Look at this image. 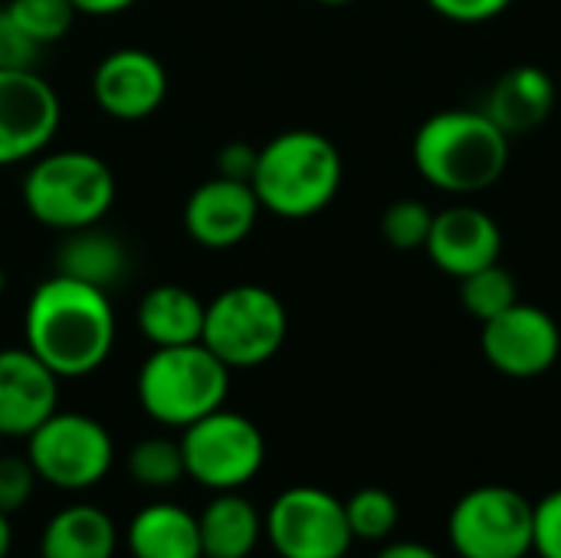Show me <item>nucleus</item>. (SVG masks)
I'll return each mask as SVG.
<instances>
[{"label":"nucleus","mask_w":561,"mask_h":558,"mask_svg":"<svg viewBox=\"0 0 561 558\" xmlns=\"http://www.w3.org/2000/svg\"><path fill=\"white\" fill-rule=\"evenodd\" d=\"M342 178L345 164L329 135L289 128L260 148L250 184L266 214L279 220H309L335 201Z\"/></svg>","instance_id":"obj_3"},{"label":"nucleus","mask_w":561,"mask_h":558,"mask_svg":"<svg viewBox=\"0 0 561 558\" xmlns=\"http://www.w3.org/2000/svg\"><path fill=\"white\" fill-rule=\"evenodd\" d=\"M316 3H322V7H348L355 0H316Z\"/></svg>","instance_id":"obj_36"},{"label":"nucleus","mask_w":561,"mask_h":558,"mask_svg":"<svg viewBox=\"0 0 561 558\" xmlns=\"http://www.w3.org/2000/svg\"><path fill=\"white\" fill-rule=\"evenodd\" d=\"M204 558H250L263 543V513L240 490L214 493L197 513Z\"/></svg>","instance_id":"obj_21"},{"label":"nucleus","mask_w":561,"mask_h":558,"mask_svg":"<svg viewBox=\"0 0 561 558\" xmlns=\"http://www.w3.org/2000/svg\"><path fill=\"white\" fill-rule=\"evenodd\" d=\"M230 375L233 372L204 342L151 349L138 368L135 395L154 424L184 431L227 405Z\"/></svg>","instance_id":"obj_5"},{"label":"nucleus","mask_w":561,"mask_h":558,"mask_svg":"<svg viewBox=\"0 0 561 558\" xmlns=\"http://www.w3.org/2000/svg\"><path fill=\"white\" fill-rule=\"evenodd\" d=\"M424 3L454 23H486L506 13L516 0H424Z\"/></svg>","instance_id":"obj_31"},{"label":"nucleus","mask_w":561,"mask_h":558,"mask_svg":"<svg viewBox=\"0 0 561 558\" xmlns=\"http://www.w3.org/2000/svg\"><path fill=\"white\" fill-rule=\"evenodd\" d=\"M375 558H440V553H434V549L424 546V543L408 539V543H388Z\"/></svg>","instance_id":"obj_34"},{"label":"nucleus","mask_w":561,"mask_h":558,"mask_svg":"<svg viewBox=\"0 0 561 558\" xmlns=\"http://www.w3.org/2000/svg\"><path fill=\"white\" fill-rule=\"evenodd\" d=\"M76 7V13L82 16H115V13H125L131 10L138 0H69Z\"/></svg>","instance_id":"obj_33"},{"label":"nucleus","mask_w":561,"mask_h":558,"mask_svg":"<svg viewBox=\"0 0 561 558\" xmlns=\"http://www.w3.org/2000/svg\"><path fill=\"white\" fill-rule=\"evenodd\" d=\"M556 99H559V92L546 69L513 66L493 82L483 112L513 138V135H526V132L539 128L552 115Z\"/></svg>","instance_id":"obj_18"},{"label":"nucleus","mask_w":561,"mask_h":558,"mask_svg":"<svg viewBox=\"0 0 561 558\" xmlns=\"http://www.w3.org/2000/svg\"><path fill=\"white\" fill-rule=\"evenodd\" d=\"M115 174L99 155L46 148L30 161L20 197L36 224L56 234H72L102 224L115 204Z\"/></svg>","instance_id":"obj_4"},{"label":"nucleus","mask_w":561,"mask_h":558,"mask_svg":"<svg viewBox=\"0 0 561 558\" xmlns=\"http://www.w3.org/2000/svg\"><path fill=\"white\" fill-rule=\"evenodd\" d=\"M128 270H131L128 247L115 234L102 230V224L62 234V243L56 250V273L108 293L128 276Z\"/></svg>","instance_id":"obj_22"},{"label":"nucleus","mask_w":561,"mask_h":558,"mask_svg":"<svg viewBox=\"0 0 561 558\" xmlns=\"http://www.w3.org/2000/svg\"><path fill=\"white\" fill-rule=\"evenodd\" d=\"M10 549H13V526H10V516L0 513V558L10 556Z\"/></svg>","instance_id":"obj_35"},{"label":"nucleus","mask_w":561,"mask_h":558,"mask_svg":"<svg viewBox=\"0 0 561 558\" xmlns=\"http://www.w3.org/2000/svg\"><path fill=\"white\" fill-rule=\"evenodd\" d=\"M460 303L473 319L486 322L503 309H510L513 303H519V283L506 266L490 263L460 280Z\"/></svg>","instance_id":"obj_24"},{"label":"nucleus","mask_w":561,"mask_h":558,"mask_svg":"<svg viewBox=\"0 0 561 558\" xmlns=\"http://www.w3.org/2000/svg\"><path fill=\"white\" fill-rule=\"evenodd\" d=\"M263 539L279 558H345L355 536L345 500L322 487H289L263 513Z\"/></svg>","instance_id":"obj_10"},{"label":"nucleus","mask_w":561,"mask_h":558,"mask_svg":"<svg viewBox=\"0 0 561 558\" xmlns=\"http://www.w3.org/2000/svg\"><path fill=\"white\" fill-rule=\"evenodd\" d=\"M411 155L427 184L467 197L506 174L510 135L483 109H444L417 128Z\"/></svg>","instance_id":"obj_2"},{"label":"nucleus","mask_w":561,"mask_h":558,"mask_svg":"<svg viewBox=\"0 0 561 558\" xmlns=\"http://www.w3.org/2000/svg\"><path fill=\"white\" fill-rule=\"evenodd\" d=\"M424 250L440 273L463 280L490 263H500L503 230L486 210L457 204V207L434 214V227H431Z\"/></svg>","instance_id":"obj_16"},{"label":"nucleus","mask_w":561,"mask_h":558,"mask_svg":"<svg viewBox=\"0 0 561 558\" xmlns=\"http://www.w3.org/2000/svg\"><path fill=\"white\" fill-rule=\"evenodd\" d=\"M59 411V378L23 345L0 349V437L26 441Z\"/></svg>","instance_id":"obj_15"},{"label":"nucleus","mask_w":561,"mask_h":558,"mask_svg":"<svg viewBox=\"0 0 561 558\" xmlns=\"http://www.w3.org/2000/svg\"><path fill=\"white\" fill-rule=\"evenodd\" d=\"M256 155L260 148L247 145V141H227L220 151H217V174L220 178H230V181H253V171H256Z\"/></svg>","instance_id":"obj_32"},{"label":"nucleus","mask_w":561,"mask_h":558,"mask_svg":"<svg viewBox=\"0 0 561 558\" xmlns=\"http://www.w3.org/2000/svg\"><path fill=\"white\" fill-rule=\"evenodd\" d=\"M345 516H348V529L355 539L362 543H385L401 520V506L398 500L381 490V487H362L345 500Z\"/></svg>","instance_id":"obj_25"},{"label":"nucleus","mask_w":561,"mask_h":558,"mask_svg":"<svg viewBox=\"0 0 561 558\" xmlns=\"http://www.w3.org/2000/svg\"><path fill=\"white\" fill-rule=\"evenodd\" d=\"M59 122L62 102L36 69H0V168L43 155Z\"/></svg>","instance_id":"obj_11"},{"label":"nucleus","mask_w":561,"mask_h":558,"mask_svg":"<svg viewBox=\"0 0 561 558\" xmlns=\"http://www.w3.org/2000/svg\"><path fill=\"white\" fill-rule=\"evenodd\" d=\"M184 477L210 493L243 490L266 464L263 431L240 411L217 408L181 431Z\"/></svg>","instance_id":"obj_8"},{"label":"nucleus","mask_w":561,"mask_h":558,"mask_svg":"<svg viewBox=\"0 0 561 558\" xmlns=\"http://www.w3.org/2000/svg\"><path fill=\"white\" fill-rule=\"evenodd\" d=\"M345 558H348V556H345Z\"/></svg>","instance_id":"obj_39"},{"label":"nucleus","mask_w":561,"mask_h":558,"mask_svg":"<svg viewBox=\"0 0 561 558\" xmlns=\"http://www.w3.org/2000/svg\"><path fill=\"white\" fill-rule=\"evenodd\" d=\"M204 312L207 303L181 286V283H158L138 299V332L151 349H171V345H191L204 335Z\"/></svg>","instance_id":"obj_19"},{"label":"nucleus","mask_w":561,"mask_h":558,"mask_svg":"<svg viewBox=\"0 0 561 558\" xmlns=\"http://www.w3.org/2000/svg\"><path fill=\"white\" fill-rule=\"evenodd\" d=\"M434 227V210L417 197H401L381 214V237L394 250H424Z\"/></svg>","instance_id":"obj_27"},{"label":"nucleus","mask_w":561,"mask_h":558,"mask_svg":"<svg viewBox=\"0 0 561 558\" xmlns=\"http://www.w3.org/2000/svg\"><path fill=\"white\" fill-rule=\"evenodd\" d=\"M39 53L43 46L20 30L7 7H0V69H36Z\"/></svg>","instance_id":"obj_30"},{"label":"nucleus","mask_w":561,"mask_h":558,"mask_svg":"<svg viewBox=\"0 0 561 558\" xmlns=\"http://www.w3.org/2000/svg\"><path fill=\"white\" fill-rule=\"evenodd\" d=\"M92 99L108 118L118 122L151 118L168 99V69L148 49L138 46L112 49L92 69Z\"/></svg>","instance_id":"obj_13"},{"label":"nucleus","mask_w":561,"mask_h":558,"mask_svg":"<svg viewBox=\"0 0 561 558\" xmlns=\"http://www.w3.org/2000/svg\"><path fill=\"white\" fill-rule=\"evenodd\" d=\"M533 553L561 558V487L533 503Z\"/></svg>","instance_id":"obj_29"},{"label":"nucleus","mask_w":561,"mask_h":558,"mask_svg":"<svg viewBox=\"0 0 561 558\" xmlns=\"http://www.w3.org/2000/svg\"><path fill=\"white\" fill-rule=\"evenodd\" d=\"M36 470L26 454H0V513H20L36 493Z\"/></svg>","instance_id":"obj_28"},{"label":"nucleus","mask_w":561,"mask_h":558,"mask_svg":"<svg viewBox=\"0 0 561 558\" xmlns=\"http://www.w3.org/2000/svg\"><path fill=\"white\" fill-rule=\"evenodd\" d=\"M286 335L289 316L283 299L260 283H237L207 303L201 342L230 372H247L276 358Z\"/></svg>","instance_id":"obj_6"},{"label":"nucleus","mask_w":561,"mask_h":558,"mask_svg":"<svg viewBox=\"0 0 561 558\" xmlns=\"http://www.w3.org/2000/svg\"><path fill=\"white\" fill-rule=\"evenodd\" d=\"M480 349L500 375L526 382L546 375L559 362L561 329L546 309L513 303L483 322Z\"/></svg>","instance_id":"obj_12"},{"label":"nucleus","mask_w":561,"mask_h":558,"mask_svg":"<svg viewBox=\"0 0 561 558\" xmlns=\"http://www.w3.org/2000/svg\"><path fill=\"white\" fill-rule=\"evenodd\" d=\"M447 543L460 558H526L533 553V503L503 483L473 487L447 516Z\"/></svg>","instance_id":"obj_9"},{"label":"nucleus","mask_w":561,"mask_h":558,"mask_svg":"<svg viewBox=\"0 0 561 558\" xmlns=\"http://www.w3.org/2000/svg\"><path fill=\"white\" fill-rule=\"evenodd\" d=\"M118 546L115 520L95 503L56 510L39 533V558H115Z\"/></svg>","instance_id":"obj_20"},{"label":"nucleus","mask_w":561,"mask_h":558,"mask_svg":"<svg viewBox=\"0 0 561 558\" xmlns=\"http://www.w3.org/2000/svg\"><path fill=\"white\" fill-rule=\"evenodd\" d=\"M118 322L105 289L72 276H46L26 299V349L62 382L99 372L115 349Z\"/></svg>","instance_id":"obj_1"},{"label":"nucleus","mask_w":561,"mask_h":558,"mask_svg":"<svg viewBox=\"0 0 561 558\" xmlns=\"http://www.w3.org/2000/svg\"><path fill=\"white\" fill-rule=\"evenodd\" d=\"M0 441H3V437H0Z\"/></svg>","instance_id":"obj_38"},{"label":"nucleus","mask_w":561,"mask_h":558,"mask_svg":"<svg viewBox=\"0 0 561 558\" xmlns=\"http://www.w3.org/2000/svg\"><path fill=\"white\" fill-rule=\"evenodd\" d=\"M26 460L39 483L62 493L99 487L115 467V441L102 421L82 411H53L30 437Z\"/></svg>","instance_id":"obj_7"},{"label":"nucleus","mask_w":561,"mask_h":558,"mask_svg":"<svg viewBox=\"0 0 561 558\" xmlns=\"http://www.w3.org/2000/svg\"><path fill=\"white\" fill-rule=\"evenodd\" d=\"M260 214L263 207L253 184L214 174L184 201V230L197 247L220 253L240 247L253 234Z\"/></svg>","instance_id":"obj_14"},{"label":"nucleus","mask_w":561,"mask_h":558,"mask_svg":"<svg viewBox=\"0 0 561 558\" xmlns=\"http://www.w3.org/2000/svg\"><path fill=\"white\" fill-rule=\"evenodd\" d=\"M3 7L20 23V30L39 46L59 43L79 16L69 0H10Z\"/></svg>","instance_id":"obj_26"},{"label":"nucleus","mask_w":561,"mask_h":558,"mask_svg":"<svg viewBox=\"0 0 561 558\" xmlns=\"http://www.w3.org/2000/svg\"><path fill=\"white\" fill-rule=\"evenodd\" d=\"M3 289H7V273H3V263H0V296H3Z\"/></svg>","instance_id":"obj_37"},{"label":"nucleus","mask_w":561,"mask_h":558,"mask_svg":"<svg viewBox=\"0 0 561 558\" xmlns=\"http://www.w3.org/2000/svg\"><path fill=\"white\" fill-rule=\"evenodd\" d=\"M128 477L145 490H171L184 480L181 441L171 437H141L125 457Z\"/></svg>","instance_id":"obj_23"},{"label":"nucleus","mask_w":561,"mask_h":558,"mask_svg":"<svg viewBox=\"0 0 561 558\" xmlns=\"http://www.w3.org/2000/svg\"><path fill=\"white\" fill-rule=\"evenodd\" d=\"M125 549L131 558H204L197 513L181 503H145L125 526Z\"/></svg>","instance_id":"obj_17"}]
</instances>
